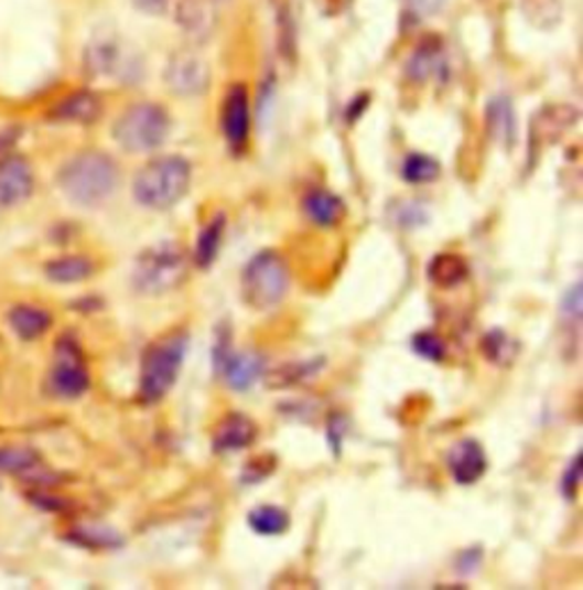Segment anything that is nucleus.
I'll use <instances>...</instances> for the list:
<instances>
[{
  "label": "nucleus",
  "mask_w": 583,
  "mask_h": 590,
  "mask_svg": "<svg viewBox=\"0 0 583 590\" xmlns=\"http://www.w3.org/2000/svg\"><path fill=\"white\" fill-rule=\"evenodd\" d=\"M440 162L424 153H410L401 164V179L408 185H429L440 179Z\"/></svg>",
  "instance_id": "nucleus-24"
},
{
  "label": "nucleus",
  "mask_w": 583,
  "mask_h": 590,
  "mask_svg": "<svg viewBox=\"0 0 583 590\" xmlns=\"http://www.w3.org/2000/svg\"><path fill=\"white\" fill-rule=\"evenodd\" d=\"M345 438H347V420L342 418L339 412H333L328 418V425H326V440H328L335 457H339L342 442H345Z\"/></svg>",
  "instance_id": "nucleus-32"
},
{
  "label": "nucleus",
  "mask_w": 583,
  "mask_h": 590,
  "mask_svg": "<svg viewBox=\"0 0 583 590\" xmlns=\"http://www.w3.org/2000/svg\"><path fill=\"white\" fill-rule=\"evenodd\" d=\"M8 324L17 333V337H21L23 342H32L42 337L51 329L53 318L44 308L30 305V303H17L8 312Z\"/></svg>",
  "instance_id": "nucleus-18"
},
{
  "label": "nucleus",
  "mask_w": 583,
  "mask_h": 590,
  "mask_svg": "<svg viewBox=\"0 0 583 590\" xmlns=\"http://www.w3.org/2000/svg\"><path fill=\"white\" fill-rule=\"evenodd\" d=\"M187 273V258L176 242H158L144 249L132 267V286L140 294L160 297L176 290Z\"/></svg>",
  "instance_id": "nucleus-4"
},
{
  "label": "nucleus",
  "mask_w": 583,
  "mask_h": 590,
  "mask_svg": "<svg viewBox=\"0 0 583 590\" xmlns=\"http://www.w3.org/2000/svg\"><path fill=\"white\" fill-rule=\"evenodd\" d=\"M290 292V267L285 258L264 249L256 254L242 271V301L251 310H271L283 303Z\"/></svg>",
  "instance_id": "nucleus-5"
},
{
  "label": "nucleus",
  "mask_w": 583,
  "mask_h": 590,
  "mask_svg": "<svg viewBox=\"0 0 583 590\" xmlns=\"http://www.w3.org/2000/svg\"><path fill=\"white\" fill-rule=\"evenodd\" d=\"M164 81L179 96H198L210 87V66L194 51H179L166 64Z\"/></svg>",
  "instance_id": "nucleus-8"
},
{
  "label": "nucleus",
  "mask_w": 583,
  "mask_h": 590,
  "mask_svg": "<svg viewBox=\"0 0 583 590\" xmlns=\"http://www.w3.org/2000/svg\"><path fill=\"white\" fill-rule=\"evenodd\" d=\"M303 213L320 228H335L347 217V203L328 190H313L303 199Z\"/></svg>",
  "instance_id": "nucleus-17"
},
{
  "label": "nucleus",
  "mask_w": 583,
  "mask_h": 590,
  "mask_svg": "<svg viewBox=\"0 0 583 590\" xmlns=\"http://www.w3.org/2000/svg\"><path fill=\"white\" fill-rule=\"evenodd\" d=\"M581 303H583V297H581V283H576V286H572V288L565 292V297H563V312H565V315H568L570 320L579 322V318H581Z\"/></svg>",
  "instance_id": "nucleus-33"
},
{
  "label": "nucleus",
  "mask_w": 583,
  "mask_h": 590,
  "mask_svg": "<svg viewBox=\"0 0 583 590\" xmlns=\"http://www.w3.org/2000/svg\"><path fill=\"white\" fill-rule=\"evenodd\" d=\"M34 192V171L25 155H0V207H14L28 201Z\"/></svg>",
  "instance_id": "nucleus-10"
},
{
  "label": "nucleus",
  "mask_w": 583,
  "mask_h": 590,
  "mask_svg": "<svg viewBox=\"0 0 583 590\" xmlns=\"http://www.w3.org/2000/svg\"><path fill=\"white\" fill-rule=\"evenodd\" d=\"M134 10H140L144 14H162L169 6V0H130Z\"/></svg>",
  "instance_id": "nucleus-36"
},
{
  "label": "nucleus",
  "mask_w": 583,
  "mask_h": 590,
  "mask_svg": "<svg viewBox=\"0 0 583 590\" xmlns=\"http://www.w3.org/2000/svg\"><path fill=\"white\" fill-rule=\"evenodd\" d=\"M429 281L435 286V288H442V290H452V288H458L469 273V267L467 262L456 256V254H440L435 256L431 262H429Z\"/></svg>",
  "instance_id": "nucleus-21"
},
{
  "label": "nucleus",
  "mask_w": 583,
  "mask_h": 590,
  "mask_svg": "<svg viewBox=\"0 0 583 590\" xmlns=\"http://www.w3.org/2000/svg\"><path fill=\"white\" fill-rule=\"evenodd\" d=\"M176 21L190 40H208L217 25L215 0H179Z\"/></svg>",
  "instance_id": "nucleus-16"
},
{
  "label": "nucleus",
  "mask_w": 583,
  "mask_h": 590,
  "mask_svg": "<svg viewBox=\"0 0 583 590\" xmlns=\"http://www.w3.org/2000/svg\"><path fill=\"white\" fill-rule=\"evenodd\" d=\"M171 130V119L158 103H134L126 108L115 126V142L128 153H149L160 149Z\"/></svg>",
  "instance_id": "nucleus-6"
},
{
  "label": "nucleus",
  "mask_w": 583,
  "mask_h": 590,
  "mask_svg": "<svg viewBox=\"0 0 583 590\" xmlns=\"http://www.w3.org/2000/svg\"><path fill=\"white\" fill-rule=\"evenodd\" d=\"M66 540H74V545L85 547H121V536H117L110 529H85L68 534Z\"/></svg>",
  "instance_id": "nucleus-29"
},
{
  "label": "nucleus",
  "mask_w": 583,
  "mask_h": 590,
  "mask_svg": "<svg viewBox=\"0 0 583 590\" xmlns=\"http://www.w3.org/2000/svg\"><path fill=\"white\" fill-rule=\"evenodd\" d=\"M100 115H102V100L91 89H78L66 94L46 110V119L51 124H76V126L96 124Z\"/></svg>",
  "instance_id": "nucleus-12"
},
{
  "label": "nucleus",
  "mask_w": 583,
  "mask_h": 590,
  "mask_svg": "<svg viewBox=\"0 0 583 590\" xmlns=\"http://www.w3.org/2000/svg\"><path fill=\"white\" fill-rule=\"evenodd\" d=\"M264 367H267V361L258 352H230L215 367V372L224 376L226 386L230 390L245 393V390H249L253 384H258V380L262 378Z\"/></svg>",
  "instance_id": "nucleus-14"
},
{
  "label": "nucleus",
  "mask_w": 583,
  "mask_h": 590,
  "mask_svg": "<svg viewBox=\"0 0 583 590\" xmlns=\"http://www.w3.org/2000/svg\"><path fill=\"white\" fill-rule=\"evenodd\" d=\"M222 132L235 153L247 149L251 135V100L245 85H233L224 98Z\"/></svg>",
  "instance_id": "nucleus-9"
},
{
  "label": "nucleus",
  "mask_w": 583,
  "mask_h": 590,
  "mask_svg": "<svg viewBox=\"0 0 583 590\" xmlns=\"http://www.w3.org/2000/svg\"><path fill=\"white\" fill-rule=\"evenodd\" d=\"M262 461L264 459H258V461H253V463H249L245 468V474H242V481L245 483H258L260 479H264L267 474H271V470H273V465H277V461L269 459L267 465H262Z\"/></svg>",
  "instance_id": "nucleus-34"
},
{
  "label": "nucleus",
  "mask_w": 583,
  "mask_h": 590,
  "mask_svg": "<svg viewBox=\"0 0 583 590\" xmlns=\"http://www.w3.org/2000/svg\"><path fill=\"white\" fill-rule=\"evenodd\" d=\"M410 3H413V8L418 12H424V14H435L442 10L444 6V0H410Z\"/></svg>",
  "instance_id": "nucleus-37"
},
{
  "label": "nucleus",
  "mask_w": 583,
  "mask_h": 590,
  "mask_svg": "<svg viewBox=\"0 0 583 590\" xmlns=\"http://www.w3.org/2000/svg\"><path fill=\"white\" fill-rule=\"evenodd\" d=\"M96 265L87 256H60L44 265V273L51 283L72 286L91 279Z\"/></svg>",
  "instance_id": "nucleus-19"
},
{
  "label": "nucleus",
  "mask_w": 583,
  "mask_h": 590,
  "mask_svg": "<svg viewBox=\"0 0 583 590\" xmlns=\"http://www.w3.org/2000/svg\"><path fill=\"white\" fill-rule=\"evenodd\" d=\"M581 470H583V463H581V454H574L570 465L565 468L563 476H561V495L565 502L574 504L576 497H579V485H581Z\"/></svg>",
  "instance_id": "nucleus-30"
},
{
  "label": "nucleus",
  "mask_w": 583,
  "mask_h": 590,
  "mask_svg": "<svg viewBox=\"0 0 583 590\" xmlns=\"http://www.w3.org/2000/svg\"><path fill=\"white\" fill-rule=\"evenodd\" d=\"M224 230H226V215L222 213L198 230L196 245H194V265L198 269H210L215 265L219 249H222Z\"/></svg>",
  "instance_id": "nucleus-20"
},
{
  "label": "nucleus",
  "mask_w": 583,
  "mask_h": 590,
  "mask_svg": "<svg viewBox=\"0 0 583 590\" xmlns=\"http://www.w3.org/2000/svg\"><path fill=\"white\" fill-rule=\"evenodd\" d=\"M187 346L190 335L187 331L179 329L155 340L144 352L140 367V390H137V397H140L142 404H160L171 393V388L176 386L187 356Z\"/></svg>",
  "instance_id": "nucleus-2"
},
{
  "label": "nucleus",
  "mask_w": 583,
  "mask_h": 590,
  "mask_svg": "<svg viewBox=\"0 0 583 590\" xmlns=\"http://www.w3.org/2000/svg\"><path fill=\"white\" fill-rule=\"evenodd\" d=\"M87 72L94 76H115L128 78L132 68V55L128 49L115 37V34H100L89 46L85 55Z\"/></svg>",
  "instance_id": "nucleus-11"
},
{
  "label": "nucleus",
  "mask_w": 583,
  "mask_h": 590,
  "mask_svg": "<svg viewBox=\"0 0 583 590\" xmlns=\"http://www.w3.org/2000/svg\"><path fill=\"white\" fill-rule=\"evenodd\" d=\"M91 386V376L85 363V354L80 342L72 335L64 333L55 342V363L51 367L46 390L55 399L74 401L80 399Z\"/></svg>",
  "instance_id": "nucleus-7"
},
{
  "label": "nucleus",
  "mask_w": 583,
  "mask_h": 590,
  "mask_svg": "<svg viewBox=\"0 0 583 590\" xmlns=\"http://www.w3.org/2000/svg\"><path fill=\"white\" fill-rule=\"evenodd\" d=\"M447 468L458 485H472L488 470V457L484 444L474 438L458 440L447 457Z\"/></svg>",
  "instance_id": "nucleus-13"
},
{
  "label": "nucleus",
  "mask_w": 583,
  "mask_h": 590,
  "mask_svg": "<svg viewBox=\"0 0 583 590\" xmlns=\"http://www.w3.org/2000/svg\"><path fill=\"white\" fill-rule=\"evenodd\" d=\"M247 523L251 532L260 536H281L290 529V513L281 506L273 504H260L253 511H249Z\"/></svg>",
  "instance_id": "nucleus-23"
},
{
  "label": "nucleus",
  "mask_w": 583,
  "mask_h": 590,
  "mask_svg": "<svg viewBox=\"0 0 583 590\" xmlns=\"http://www.w3.org/2000/svg\"><path fill=\"white\" fill-rule=\"evenodd\" d=\"M55 183L72 203L96 207L115 194L119 185V167L102 151H78L57 169Z\"/></svg>",
  "instance_id": "nucleus-1"
},
{
  "label": "nucleus",
  "mask_w": 583,
  "mask_h": 590,
  "mask_svg": "<svg viewBox=\"0 0 583 590\" xmlns=\"http://www.w3.org/2000/svg\"><path fill=\"white\" fill-rule=\"evenodd\" d=\"M482 350H484V354H486V358L490 363L510 365L512 361H516L520 346L510 335H506L504 331L495 329V331L486 333V337L482 340Z\"/></svg>",
  "instance_id": "nucleus-27"
},
{
  "label": "nucleus",
  "mask_w": 583,
  "mask_h": 590,
  "mask_svg": "<svg viewBox=\"0 0 583 590\" xmlns=\"http://www.w3.org/2000/svg\"><path fill=\"white\" fill-rule=\"evenodd\" d=\"M258 438L256 422L245 412H228L217 425L213 436V449L217 454H235V451L249 449Z\"/></svg>",
  "instance_id": "nucleus-15"
},
{
  "label": "nucleus",
  "mask_w": 583,
  "mask_h": 590,
  "mask_svg": "<svg viewBox=\"0 0 583 590\" xmlns=\"http://www.w3.org/2000/svg\"><path fill=\"white\" fill-rule=\"evenodd\" d=\"M488 130L504 147H512V142H516V112H512L508 98L497 96L495 100H490Z\"/></svg>",
  "instance_id": "nucleus-22"
},
{
  "label": "nucleus",
  "mask_w": 583,
  "mask_h": 590,
  "mask_svg": "<svg viewBox=\"0 0 583 590\" xmlns=\"http://www.w3.org/2000/svg\"><path fill=\"white\" fill-rule=\"evenodd\" d=\"M413 352L429 363H440L447 356V344H444V340L438 333L422 331L413 337Z\"/></svg>",
  "instance_id": "nucleus-28"
},
{
  "label": "nucleus",
  "mask_w": 583,
  "mask_h": 590,
  "mask_svg": "<svg viewBox=\"0 0 583 590\" xmlns=\"http://www.w3.org/2000/svg\"><path fill=\"white\" fill-rule=\"evenodd\" d=\"M444 66V57L440 53V44L438 42H424L413 60L408 64V74L413 81H429L433 76H438V72H442Z\"/></svg>",
  "instance_id": "nucleus-26"
},
{
  "label": "nucleus",
  "mask_w": 583,
  "mask_h": 590,
  "mask_svg": "<svg viewBox=\"0 0 583 590\" xmlns=\"http://www.w3.org/2000/svg\"><path fill=\"white\" fill-rule=\"evenodd\" d=\"M192 185V167L181 155L155 158L137 171L132 183L134 201L149 211H169L185 199Z\"/></svg>",
  "instance_id": "nucleus-3"
},
{
  "label": "nucleus",
  "mask_w": 583,
  "mask_h": 590,
  "mask_svg": "<svg viewBox=\"0 0 583 590\" xmlns=\"http://www.w3.org/2000/svg\"><path fill=\"white\" fill-rule=\"evenodd\" d=\"M42 465V457L28 447H0V472L28 476Z\"/></svg>",
  "instance_id": "nucleus-25"
},
{
  "label": "nucleus",
  "mask_w": 583,
  "mask_h": 590,
  "mask_svg": "<svg viewBox=\"0 0 583 590\" xmlns=\"http://www.w3.org/2000/svg\"><path fill=\"white\" fill-rule=\"evenodd\" d=\"M25 497H28L34 506H37L40 511H46V513H66V511H68V504H72L68 500H64V497H60V495H53V493H48V491H44V489L32 491V493H28Z\"/></svg>",
  "instance_id": "nucleus-31"
},
{
  "label": "nucleus",
  "mask_w": 583,
  "mask_h": 590,
  "mask_svg": "<svg viewBox=\"0 0 583 590\" xmlns=\"http://www.w3.org/2000/svg\"><path fill=\"white\" fill-rule=\"evenodd\" d=\"M19 137H21V128L19 126L0 128V155L12 151V147L19 142Z\"/></svg>",
  "instance_id": "nucleus-35"
}]
</instances>
